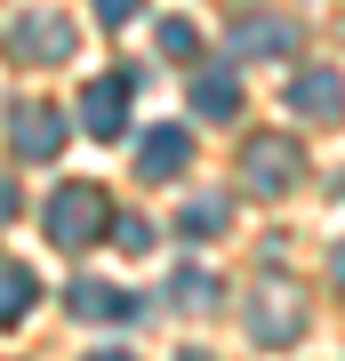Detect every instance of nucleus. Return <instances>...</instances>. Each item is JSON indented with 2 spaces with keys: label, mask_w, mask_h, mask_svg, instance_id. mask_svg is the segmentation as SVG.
Listing matches in <instances>:
<instances>
[{
  "label": "nucleus",
  "mask_w": 345,
  "mask_h": 361,
  "mask_svg": "<svg viewBox=\"0 0 345 361\" xmlns=\"http://www.w3.org/2000/svg\"><path fill=\"white\" fill-rule=\"evenodd\" d=\"M337 289H345V241H337Z\"/></svg>",
  "instance_id": "nucleus-19"
},
{
  "label": "nucleus",
  "mask_w": 345,
  "mask_h": 361,
  "mask_svg": "<svg viewBox=\"0 0 345 361\" xmlns=\"http://www.w3.org/2000/svg\"><path fill=\"white\" fill-rule=\"evenodd\" d=\"M104 225H113L104 185L73 177V185H56V193H49V241H56V249H89V241H104Z\"/></svg>",
  "instance_id": "nucleus-1"
},
{
  "label": "nucleus",
  "mask_w": 345,
  "mask_h": 361,
  "mask_svg": "<svg viewBox=\"0 0 345 361\" xmlns=\"http://www.w3.org/2000/svg\"><path fill=\"white\" fill-rule=\"evenodd\" d=\"M225 225V201H193L185 209V233H217Z\"/></svg>",
  "instance_id": "nucleus-16"
},
{
  "label": "nucleus",
  "mask_w": 345,
  "mask_h": 361,
  "mask_svg": "<svg viewBox=\"0 0 345 361\" xmlns=\"http://www.w3.org/2000/svg\"><path fill=\"white\" fill-rule=\"evenodd\" d=\"M8 56H25V65H64L73 56V25H64L56 8H32L8 25Z\"/></svg>",
  "instance_id": "nucleus-4"
},
{
  "label": "nucleus",
  "mask_w": 345,
  "mask_h": 361,
  "mask_svg": "<svg viewBox=\"0 0 345 361\" xmlns=\"http://www.w3.org/2000/svg\"><path fill=\"white\" fill-rule=\"evenodd\" d=\"M89 361H128V353H89Z\"/></svg>",
  "instance_id": "nucleus-20"
},
{
  "label": "nucleus",
  "mask_w": 345,
  "mask_h": 361,
  "mask_svg": "<svg viewBox=\"0 0 345 361\" xmlns=\"http://www.w3.org/2000/svg\"><path fill=\"white\" fill-rule=\"evenodd\" d=\"M8 217H16V185L0 177V225H8Z\"/></svg>",
  "instance_id": "nucleus-18"
},
{
  "label": "nucleus",
  "mask_w": 345,
  "mask_h": 361,
  "mask_svg": "<svg viewBox=\"0 0 345 361\" xmlns=\"http://www.w3.org/2000/svg\"><path fill=\"white\" fill-rule=\"evenodd\" d=\"M137 8H145V0H97V16H104V25H128Z\"/></svg>",
  "instance_id": "nucleus-17"
},
{
  "label": "nucleus",
  "mask_w": 345,
  "mask_h": 361,
  "mask_svg": "<svg viewBox=\"0 0 345 361\" xmlns=\"http://www.w3.org/2000/svg\"><path fill=\"white\" fill-rule=\"evenodd\" d=\"M297 177H305V153H297V137H249V145H241V185H249L257 201H282Z\"/></svg>",
  "instance_id": "nucleus-2"
},
{
  "label": "nucleus",
  "mask_w": 345,
  "mask_h": 361,
  "mask_svg": "<svg viewBox=\"0 0 345 361\" xmlns=\"http://www.w3.org/2000/svg\"><path fill=\"white\" fill-rule=\"evenodd\" d=\"M64 137H73V121H64L56 104H8V145L25 161H56Z\"/></svg>",
  "instance_id": "nucleus-3"
},
{
  "label": "nucleus",
  "mask_w": 345,
  "mask_h": 361,
  "mask_svg": "<svg viewBox=\"0 0 345 361\" xmlns=\"http://www.w3.org/2000/svg\"><path fill=\"white\" fill-rule=\"evenodd\" d=\"M289 113H305V121H337V113H345V73H329V65L289 73Z\"/></svg>",
  "instance_id": "nucleus-7"
},
{
  "label": "nucleus",
  "mask_w": 345,
  "mask_h": 361,
  "mask_svg": "<svg viewBox=\"0 0 345 361\" xmlns=\"http://www.w3.org/2000/svg\"><path fill=\"white\" fill-rule=\"evenodd\" d=\"M193 113H201V121H233V113H241V80H233L225 65L193 73Z\"/></svg>",
  "instance_id": "nucleus-10"
},
{
  "label": "nucleus",
  "mask_w": 345,
  "mask_h": 361,
  "mask_svg": "<svg viewBox=\"0 0 345 361\" xmlns=\"http://www.w3.org/2000/svg\"><path fill=\"white\" fill-rule=\"evenodd\" d=\"M169 297H177L185 313H209V305L225 297V281H217V273H177V281H169Z\"/></svg>",
  "instance_id": "nucleus-13"
},
{
  "label": "nucleus",
  "mask_w": 345,
  "mask_h": 361,
  "mask_svg": "<svg viewBox=\"0 0 345 361\" xmlns=\"http://www.w3.org/2000/svg\"><path fill=\"white\" fill-rule=\"evenodd\" d=\"M73 313L80 322H137V297L113 281H73Z\"/></svg>",
  "instance_id": "nucleus-11"
},
{
  "label": "nucleus",
  "mask_w": 345,
  "mask_h": 361,
  "mask_svg": "<svg viewBox=\"0 0 345 361\" xmlns=\"http://www.w3.org/2000/svg\"><path fill=\"white\" fill-rule=\"evenodd\" d=\"M128 89H137L128 73L89 80V89H80V129H89V137H121L128 129Z\"/></svg>",
  "instance_id": "nucleus-6"
},
{
  "label": "nucleus",
  "mask_w": 345,
  "mask_h": 361,
  "mask_svg": "<svg viewBox=\"0 0 345 361\" xmlns=\"http://www.w3.org/2000/svg\"><path fill=\"white\" fill-rule=\"evenodd\" d=\"M297 329H305V305L289 297V281H265L249 297V337H257V345H289Z\"/></svg>",
  "instance_id": "nucleus-5"
},
{
  "label": "nucleus",
  "mask_w": 345,
  "mask_h": 361,
  "mask_svg": "<svg viewBox=\"0 0 345 361\" xmlns=\"http://www.w3.org/2000/svg\"><path fill=\"white\" fill-rule=\"evenodd\" d=\"M161 56H177V65H185V56H201V32H193L185 16H161Z\"/></svg>",
  "instance_id": "nucleus-14"
},
{
  "label": "nucleus",
  "mask_w": 345,
  "mask_h": 361,
  "mask_svg": "<svg viewBox=\"0 0 345 361\" xmlns=\"http://www.w3.org/2000/svg\"><path fill=\"white\" fill-rule=\"evenodd\" d=\"M177 361H209V353H177Z\"/></svg>",
  "instance_id": "nucleus-21"
},
{
  "label": "nucleus",
  "mask_w": 345,
  "mask_h": 361,
  "mask_svg": "<svg viewBox=\"0 0 345 361\" xmlns=\"http://www.w3.org/2000/svg\"><path fill=\"white\" fill-rule=\"evenodd\" d=\"M233 49H241V56H289L297 49V25H289V16H241V25H233Z\"/></svg>",
  "instance_id": "nucleus-9"
},
{
  "label": "nucleus",
  "mask_w": 345,
  "mask_h": 361,
  "mask_svg": "<svg viewBox=\"0 0 345 361\" xmlns=\"http://www.w3.org/2000/svg\"><path fill=\"white\" fill-rule=\"evenodd\" d=\"M177 169H193V137H185V129H145V145H137V177L169 185Z\"/></svg>",
  "instance_id": "nucleus-8"
},
{
  "label": "nucleus",
  "mask_w": 345,
  "mask_h": 361,
  "mask_svg": "<svg viewBox=\"0 0 345 361\" xmlns=\"http://www.w3.org/2000/svg\"><path fill=\"white\" fill-rule=\"evenodd\" d=\"M113 241L137 257V249H153V225H145V217H113Z\"/></svg>",
  "instance_id": "nucleus-15"
},
{
  "label": "nucleus",
  "mask_w": 345,
  "mask_h": 361,
  "mask_svg": "<svg viewBox=\"0 0 345 361\" xmlns=\"http://www.w3.org/2000/svg\"><path fill=\"white\" fill-rule=\"evenodd\" d=\"M32 305H40V281H32L25 265H0V329H16Z\"/></svg>",
  "instance_id": "nucleus-12"
}]
</instances>
